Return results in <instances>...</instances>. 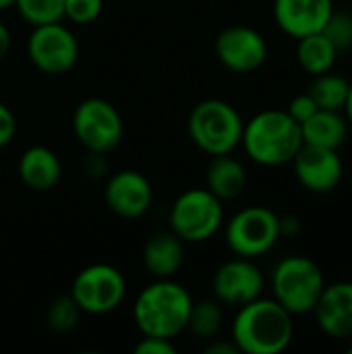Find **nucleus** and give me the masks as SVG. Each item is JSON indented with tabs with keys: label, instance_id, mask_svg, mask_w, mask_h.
I'll return each mask as SVG.
<instances>
[{
	"label": "nucleus",
	"instance_id": "nucleus-12",
	"mask_svg": "<svg viewBox=\"0 0 352 354\" xmlns=\"http://www.w3.org/2000/svg\"><path fill=\"white\" fill-rule=\"evenodd\" d=\"M263 284L266 278L261 270L253 263V259L237 255L234 259L224 261L216 270L212 280V290L222 305H230L239 309L259 299L263 292Z\"/></svg>",
	"mask_w": 352,
	"mask_h": 354
},
{
	"label": "nucleus",
	"instance_id": "nucleus-32",
	"mask_svg": "<svg viewBox=\"0 0 352 354\" xmlns=\"http://www.w3.org/2000/svg\"><path fill=\"white\" fill-rule=\"evenodd\" d=\"M278 222H280V239L297 236L301 232V220L297 216H293V214L278 216Z\"/></svg>",
	"mask_w": 352,
	"mask_h": 354
},
{
	"label": "nucleus",
	"instance_id": "nucleus-27",
	"mask_svg": "<svg viewBox=\"0 0 352 354\" xmlns=\"http://www.w3.org/2000/svg\"><path fill=\"white\" fill-rule=\"evenodd\" d=\"M104 0H64V19L77 25L93 23L102 15Z\"/></svg>",
	"mask_w": 352,
	"mask_h": 354
},
{
	"label": "nucleus",
	"instance_id": "nucleus-22",
	"mask_svg": "<svg viewBox=\"0 0 352 354\" xmlns=\"http://www.w3.org/2000/svg\"><path fill=\"white\" fill-rule=\"evenodd\" d=\"M349 89H351V81L346 77L328 71V73L315 75L307 91L315 100L317 108H322V110H340L342 112Z\"/></svg>",
	"mask_w": 352,
	"mask_h": 354
},
{
	"label": "nucleus",
	"instance_id": "nucleus-18",
	"mask_svg": "<svg viewBox=\"0 0 352 354\" xmlns=\"http://www.w3.org/2000/svg\"><path fill=\"white\" fill-rule=\"evenodd\" d=\"M185 259V243L172 230L154 232L143 247V266L156 278H174Z\"/></svg>",
	"mask_w": 352,
	"mask_h": 354
},
{
	"label": "nucleus",
	"instance_id": "nucleus-34",
	"mask_svg": "<svg viewBox=\"0 0 352 354\" xmlns=\"http://www.w3.org/2000/svg\"><path fill=\"white\" fill-rule=\"evenodd\" d=\"M10 50V31L8 27L0 21V60H4V56Z\"/></svg>",
	"mask_w": 352,
	"mask_h": 354
},
{
	"label": "nucleus",
	"instance_id": "nucleus-17",
	"mask_svg": "<svg viewBox=\"0 0 352 354\" xmlns=\"http://www.w3.org/2000/svg\"><path fill=\"white\" fill-rule=\"evenodd\" d=\"M19 178L31 191L44 193L58 185L62 174V164L58 156L46 145H31L27 147L17 164Z\"/></svg>",
	"mask_w": 352,
	"mask_h": 354
},
{
	"label": "nucleus",
	"instance_id": "nucleus-13",
	"mask_svg": "<svg viewBox=\"0 0 352 354\" xmlns=\"http://www.w3.org/2000/svg\"><path fill=\"white\" fill-rule=\"evenodd\" d=\"M297 180L309 193H332L344 176V164L338 149L319 147L303 143L299 153L293 160Z\"/></svg>",
	"mask_w": 352,
	"mask_h": 354
},
{
	"label": "nucleus",
	"instance_id": "nucleus-24",
	"mask_svg": "<svg viewBox=\"0 0 352 354\" xmlns=\"http://www.w3.org/2000/svg\"><path fill=\"white\" fill-rule=\"evenodd\" d=\"M81 313L83 311L79 309V305L75 303V299L71 295L58 297L50 303V307L46 311V324L56 334H68L79 326Z\"/></svg>",
	"mask_w": 352,
	"mask_h": 354
},
{
	"label": "nucleus",
	"instance_id": "nucleus-16",
	"mask_svg": "<svg viewBox=\"0 0 352 354\" xmlns=\"http://www.w3.org/2000/svg\"><path fill=\"white\" fill-rule=\"evenodd\" d=\"M317 328L334 340L352 338V282L326 284L315 309Z\"/></svg>",
	"mask_w": 352,
	"mask_h": 354
},
{
	"label": "nucleus",
	"instance_id": "nucleus-30",
	"mask_svg": "<svg viewBox=\"0 0 352 354\" xmlns=\"http://www.w3.org/2000/svg\"><path fill=\"white\" fill-rule=\"evenodd\" d=\"M17 133V120L12 110L0 102V147H6Z\"/></svg>",
	"mask_w": 352,
	"mask_h": 354
},
{
	"label": "nucleus",
	"instance_id": "nucleus-28",
	"mask_svg": "<svg viewBox=\"0 0 352 354\" xmlns=\"http://www.w3.org/2000/svg\"><path fill=\"white\" fill-rule=\"evenodd\" d=\"M317 110H319V108H317L315 100L309 95V91L295 95V97L290 100L288 108H286V112H288V114L299 122V124H301V122H305L307 118H311Z\"/></svg>",
	"mask_w": 352,
	"mask_h": 354
},
{
	"label": "nucleus",
	"instance_id": "nucleus-29",
	"mask_svg": "<svg viewBox=\"0 0 352 354\" xmlns=\"http://www.w3.org/2000/svg\"><path fill=\"white\" fill-rule=\"evenodd\" d=\"M137 354H176V346L172 344V340L166 338H156V336H143L135 348Z\"/></svg>",
	"mask_w": 352,
	"mask_h": 354
},
{
	"label": "nucleus",
	"instance_id": "nucleus-33",
	"mask_svg": "<svg viewBox=\"0 0 352 354\" xmlns=\"http://www.w3.org/2000/svg\"><path fill=\"white\" fill-rule=\"evenodd\" d=\"M212 340L214 342L205 346V353L207 354H239V348H237V344L232 340L230 342H224V340L216 342V338H212Z\"/></svg>",
	"mask_w": 352,
	"mask_h": 354
},
{
	"label": "nucleus",
	"instance_id": "nucleus-23",
	"mask_svg": "<svg viewBox=\"0 0 352 354\" xmlns=\"http://www.w3.org/2000/svg\"><path fill=\"white\" fill-rule=\"evenodd\" d=\"M224 322L222 313V303L218 299H203V301H193L187 330L199 338V340H212L220 334Z\"/></svg>",
	"mask_w": 352,
	"mask_h": 354
},
{
	"label": "nucleus",
	"instance_id": "nucleus-3",
	"mask_svg": "<svg viewBox=\"0 0 352 354\" xmlns=\"http://www.w3.org/2000/svg\"><path fill=\"white\" fill-rule=\"evenodd\" d=\"M241 145L261 166H284L303 147L301 124L286 110H263L243 127Z\"/></svg>",
	"mask_w": 352,
	"mask_h": 354
},
{
	"label": "nucleus",
	"instance_id": "nucleus-25",
	"mask_svg": "<svg viewBox=\"0 0 352 354\" xmlns=\"http://www.w3.org/2000/svg\"><path fill=\"white\" fill-rule=\"evenodd\" d=\"M15 8L31 27L64 19V0H15Z\"/></svg>",
	"mask_w": 352,
	"mask_h": 354
},
{
	"label": "nucleus",
	"instance_id": "nucleus-37",
	"mask_svg": "<svg viewBox=\"0 0 352 354\" xmlns=\"http://www.w3.org/2000/svg\"><path fill=\"white\" fill-rule=\"evenodd\" d=\"M349 353H351V354H352V346H351V348H349Z\"/></svg>",
	"mask_w": 352,
	"mask_h": 354
},
{
	"label": "nucleus",
	"instance_id": "nucleus-20",
	"mask_svg": "<svg viewBox=\"0 0 352 354\" xmlns=\"http://www.w3.org/2000/svg\"><path fill=\"white\" fill-rule=\"evenodd\" d=\"M303 143L340 149L349 137V122L340 110H317L311 118L301 122Z\"/></svg>",
	"mask_w": 352,
	"mask_h": 354
},
{
	"label": "nucleus",
	"instance_id": "nucleus-8",
	"mask_svg": "<svg viewBox=\"0 0 352 354\" xmlns=\"http://www.w3.org/2000/svg\"><path fill=\"white\" fill-rule=\"evenodd\" d=\"M127 295V282L120 270L108 263H93L83 268L71 286V297L83 313L106 315L120 307Z\"/></svg>",
	"mask_w": 352,
	"mask_h": 354
},
{
	"label": "nucleus",
	"instance_id": "nucleus-6",
	"mask_svg": "<svg viewBox=\"0 0 352 354\" xmlns=\"http://www.w3.org/2000/svg\"><path fill=\"white\" fill-rule=\"evenodd\" d=\"M222 224V201L207 189H189L170 207V230L183 243H205Z\"/></svg>",
	"mask_w": 352,
	"mask_h": 354
},
{
	"label": "nucleus",
	"instance_id": "nucleus-2",
	"mask_svg": "<svg viewBox=\"0 0 352 354\" xmlns=\"http://www.w3.org/2000/svg\"><path fill=\"white\" fill-rule=\"evenodd\" d=\"M193 299L185 286L172 278H162L145 286L133 307V317L143 336L174 340L187 330Z\"/></svg>",
	"mask_w": 352,
	"mask_h": 354
},
{
	"label": "nucleus",
	"instance_id": "nucleus-1",
	"mask_svg": "<svg viewBox=\"0 0 352 354\" xmlns=\"http://www.w3.org/2000/svg\"><path fill=\"white\" fill-rule=\"evenodd\" d=\"M276 299H255L243 307L232 322V342L239 353L280 354L295 338V322Z\"/></svg>",
	"mask_w": 352,
	"mask_h": 354
},
{
	"label": "nucleus",
	"instance_id": "nucleus-21",
	"mask_svg": "<svg viewBox=\"0 0 352 354\" xmlns=\"http://www.w3.org/2000/svg\"><path fill=\"white\" fill-rule=\"evenodd\" d=\"M336 58H338V50L322 31L305 35L297 44V60L301 68L309 73L311 77L332 71L336 64Z\"/></svg>",
	"mask_w": 352,
	"mask_h": 354
},
{
	"label": "nucleus",
	"instance_id": "nucleus-35",
	"mask_svg": "<svg viewBox=\"0 0 352 354\" xmlns=\"http://www.w3.org/2000/svg\"><path fill=\"white\" fill-rule=\"evenodd\" d=\"M342 112H344V118H346L349 127H352V81H351V89H349V95H346V102H344Z\"/></svg>",
	"mask_w": 352,
	"mask_h": 354
},
{
	"label": "nucleus",
	"instance_id": "nucleus-7",
	"mask_svg": "<svg viewBox=\"0 0 352 354\" xmlns=\"http://www.w3.org/2000/svg\"><path fill=\"white\" fill-rule=\"evenodd\" d=\"M280 241L278 214L263 205H251L237 212L226 224L228 249L247 259H257L270 253Z\"/></svg>",
	"mask_w": 352,
	"mask_h": 354
},
{
	"label": "nucleus",
	"instance_id": "nucleus-36",
	"mask_svg": "<svg viewBox=\"0 0 352 354\" xmlns=\"http://www.w3.org/2000/svg\"><path fill=\"white\" fill-rule=\"evenodd\" d=\"M10 6H15V0H0V10H6Z\"/></svg>",
	"mask_w": 352,
	"mask_h": 354
},
{
	"label": "nucleus",
	"instance_id": "nucleus-19",
	"mask_svg": "<svg viewBox=\"0 0 352 354\" xmlns=\"http://www.w3.org/2000/svg\"><path fill=\"white\" fill-rule=\"evenodd\" d=\"M249 176L245 166L230 153L212 156L205 172V189L212 191L220 201H234L247 189Z\"/></svg>",
	"mask_w": 352,
	"mask_h": 354
},
{
	"label": "nucleus",
	"instance_id": "nucleus-9",
	"mask_svg": "<svg viewBox=\"0 0 352 354\" xmlns=\"http://www.w3.org/2000/svg\"><path fill=\"white\" fill-rule=\"evenodd\" d=\"M73 131L87 151L110 153L122 141L124 127L122 116L110 102L102 97H87L75 108Z\"/></svg>",
	"mask_w": 352,
	"mask_h": 354
},
{
	"label": "nucleus",
	"instance_id": "nucleus-26",
	"mask_svg": "<svg viewBox=\"0 0 352 354\" xmlns=\"http://www.w3.org/2000/svg\"><path fill=\"white\" fill-rule=\"evenodd\" d=\"M322 33L334 44L338 54L352 50V12H346V10L338 12V10H334Z\"/></svg>",
	"mask_w": 352,
	"mask_h": 354
},
{
	"label": "nucleus",
	"instance_id": "nucleus-5",
	"mask_svg": "<svg viewBox=\"0 0 352 354\" xmlns=\"http://www.w3.org/2000/svg\"><path fill=\"white\" fill-rule=\"evenodd\" d=\"M326 286L322 268L303 255L284 257L272 272L274 299L293 315H307L315 309Z\"/></svg>",
	"mask_w": 352,
	"mask_h": 354
},
{
	"label": "nucleus",
	"instance_id": "nucleus-15",
	"mask_svg": "<svg viewBox=\"0 0 352 354\" xmlns=\"http://www.w3.org/2000/svg\"><path fill=\"white\" fill-rule=\"evenodd\" d=\"M332 12V0H274V19L278 27L295 39L324 31Z\"/></svg>",
	"mask_w": 352,
	"mask_h": 354
},
{
	"label": "nucleus",
	"instance_id": "nucleus-31",
	"mask_svg": "<svg viewBox=\"0 0 352 354\" xmlns=\"http://www.w3.org/2000/svg\"><path fill=\"white\" fill-rule=\"evenodd\" d=\"M83 172L89 178H102L108 172V162H106V153H95L89 151V156L83 162Z\"/></svg>",
	"mask_w": 352,
	"mask_h": 354
},
{
	"label": "nucleus",
	"instance_id": "nucleus-14",
	"mask_svg": "<svg viewBox=\"0 0 352 354\" xmlns=\"http://www.w3.org/2000/svg\"><path fill=\"white\" fill-rule=\"evenodd\" d=\"M104 197L112 214L124 220H135L151 207L154 189L145 174L137 170H120L108 178Z\"/></svg>",
	"mask_w": 352,
	"mask_h": 354
},
{
	"label": "nucleus",
	"instance_id": "nucleus-4",
	"mask_svg": "<svg viewBox=\"0 0 352 354\" xmlns=\"http://www.w3.org/2000/svg\"><path fill=\"white\" fill-rule=\"evenodd\" d=\"M191 141L210 156L232 153L243 139V118L239 110L224 100H203L189 114Z\"/></svg>",
	"mask_w": 352,
	"mask_h": 354
},
{
	"label": "nucleus",
	"instance_id": "nucleus-11",
	"mask_svg": "<svg viewBox=\"0 0 352 354\" xmlns=\"http://www.w3.org/2000/svg\"><path fill=\"white\" fill-rule=\"evenodd\" d=\"M216 56L232 73H253L268 60L266 37L249 25H230L216 37Z\"/></svg>",
	"mask_w": 352,
	"mask_h": 354
},
{
	"label": "nucleus",
	"instance_id": "nucleus-10",
	"mask_svg": "<svg viewBox=\"0 0 352 354\" xmlns=\"http://www.w3.org/2000/svg\"><path fill=\"white\" fill-rule=\"evenodd\" d=\"M27 56L41 73L64 75L79 58V44L75 33L60 21L35 25L27 39Z\"/></svg>",
	"mask_w": 352,
	"mask_h": 354
}]
</instances>
